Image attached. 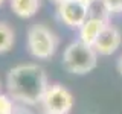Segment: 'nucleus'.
I'll return each instance as SVG.
<instances>
[{
	"instance_id": "obj_2",
	"label": "nucleus",
	"mask_w": 122,
	"mask_h": 114,
	"mask_svg": "<svg viewBox=\"0 0 122 114\" xmlns=\"http://www.w3.org/2000/svg\"><path fill=\"white\" fill-rule=\"evenodd\" d=\"M98 64V52L93 46L82 43L81 40L73 41L64 49L63 66L73 75H86L92 71Z\"/></svg>"
},
{
	"instance_id": "obj_14",
	"label": "nucleus",
	"mask_w": 122,
	"mask_h": 114,
	"mask_svg": "<svg viewBox=\"0 0 122 114\" xmlns=\"http://www.w3.org/2000/svg\"><path fill=\"white\" fill-rule=\"evenodd\" d=\"M53 2H55L56 5H58V3H63V2H66V0H53Z\"/></svg>"
},
{
	"instance_id": "obj_6",
	"label": "nucleus",
	"mask_w": 122,
	"mask_h": 114,
	"mask_svg": "<svg viewBox=\"0 0 122 114\" xmlns=\"http://www.w3.org/2000/svg\"><path fill=\"white\" fill-rule=\"evenodd\" d=\"M122 44V35H121V30L116 28V26L112 24H107L102 32L99 33L96 43L93 44L95 50L98 52V55H113L117 49L121 47Z\"/></svg>"
},
{
	"instance_id": "obj_3",
	"label": "nucleus",
	"mask_w": 122,
	"mask_h": 114,
	"mask_svg": "<svg viewBox=\"0 0 122 114\" xmlns=\"http://www.w3.org/2000/svg\"><path fill=\"white\" fill-rule=\"evenodd\" d=\"M28 52L37 59H49L58 47V38L47 26L34 24L26 35Z\"/></svg>"
},
{
	"instance_id": "obj_9",
	"label": "nucleus",
	"mask_w": 122,
	"mask_h": 114,
	"mask_svg": "<svg viewBox=\"0 0 122 114\" xmlns=\"http://www.w3.org/2000/svg\"><path fill=\"white\" fill-rule=\"evenodd\" d=\"M14 30L8 23H0V53H6L14 46Z\"/></svg>"
},
{
	"instance_id": "obj_13",
	"label": "nucleus",
	"mask_w": 122,
	"mask_h": 114,
	"mask_svg": "<svg viewBox=\"0 0 122 114\" xmlns=\"http://www.w3.org/2000/svg\"><path fill=\"white\" fill-rule=\"evenodd\" d=\"M117 70H119V73L122 75V56L119 58V61H117Z\"/></svg>"
},
{
	"instance_id": "obj_11",
	"label": "nucleus",
	"mask_w": 122,
	"mask_h": 114,
	"mask_svg": "<svg viewBox=\"0 0 122 114\" xmlns=\"http://www.w3.org/2000/svg\"><path fill=\"white\" fill-rule=\"evenodd\" d=\"M101 3L108 12H121L122 11V0H101Z\"/></svg>"
},
{
	"instance_id": "obj_15",
	"label": "nucleus",
	"mask_w": 122,
	"mask_h": 114,
	"mask_svg": "<svg viewBox=\"0 0 122 114\" xmlns=\"http://www.w3.org/2000/svg\"><path fill=\"white\" fill-rule=\"evenodd\" d=\"M3 3H5V0H0V6H2V5H3Z\"/></svg>"
},
{
	"instance_id": "obj_10",
	"label": "nucleus",
	"mask_w": 122,
	"mask_h": 114,
	"mask_svg": "<svg viewBox=\"0 0 122 114\" xmlns=\"http://www.w3.org/2000/svg\"><path fill=\"white\" fill-rule=\"evenodd\" d=\"M0 114H14V99L0 93Z\"/></svg>"
},
{
	"instance_id": "obj_7",
	"label": "nucleus",
	"mask_w": 122,
	"mask_h": 114,
	"mask_svg": "<svg viewBox=\"0 0 122 114\" xmlns=\"http://www.w3.org/2000/svg\"><path fill=\"white\" fill-rule=\"evenodd\" d=\"M107 24H108V23L101 17H89L87 21L78 29L79 30V40H81L82 43L89 44V46H93L96 43L99 33L102 32V29H104Z\"/></svg>"
},
{
	"instance_id": "obj_1",
	"label": "nucleus",
	"mask_w": 122,
	"mask_h": 114,
	"mask_svg": "<svg viewBox=\"0 0 122 114\" xmlns=\"http://www.w3.org/2000/svg\"><path fill=\"white\" fill-rule=\"evenodd\" d=\"M47 87V75L38 64H18L6 75L8 94L25 105L41 104Z\"/></svg>"
},
{
	"instance_id": "obj_16",
	"label": "nucleus",
	"mask_w": 122,
	"mask_h": 114,
	"mask_svg": "<svg viewBox=\"0 0 122 114\" xmlns=\"http://www.w3.org/2000/svg\"><path fill=\"white\" fill-rule=\"evenodd\" d=\"M44 114H49V113H44Z\"/></svg>"
},
{
	"instance_id": "obj_5",
	"label": "nucleus",
	"mask_w": 122,
	"mask_h": 114,
	"mask_svg": "<svg viewBox=\"0 0 122 114\" xmlns=\"http://www.w3.org/2000/svg\"><path fill=\"white\" fill-rule=\"evenodd\" d=\"M58 17L66 26L72 29H79L89 18L90 6L84 5L78 0H66L63 3H58Z\"/></svg>"
},
{
	"instance_id": "obj_8",
	"label": "nucleus",
	"mask_w": 122,
	"mask_h": 114,
	"mask_svg": "<svg viewBox=\"0 0 122 114\" xmlns=\"http://www.w3.org/2000/svg\"><path fill=\"white\" fill-rule=\"evenodd\" d=\"M12 12L20 18H30L40 9V0H9Z\"/></svg>"
},
{
	"instance_id": "obj_4",
	"label": "nucleus",
	"mask_w": 122,
	"mask_h": 114,
	"mask_svg": "<svg viewBox=\"0 0 122 114\" xmlns=\"http://www.w3.org/2000/svg\"><path fill=\"white\" fill-rule=\"evenodd\" d=\"M73 94L61 84H52L47 87L41 105L44 113L49 114H69L73 108Z\"/></svg>"
},
{
	"instance_id": "obj_12",
	"label": "nucleus",
	"mask_w": 122,
	"mask_h": 114,
	"mask_svg": "<svg viewBox=\"0 0 122 114\" xmlns=\"http://www.w3.org/2000/svg\"><path fill=\"white\" fill-rule=\"evenodd\" d=\"M78 2H81V3H84V5H87V6H92L93 3H96L98 0H78Z\"/></svg>"
}]
</instances>
